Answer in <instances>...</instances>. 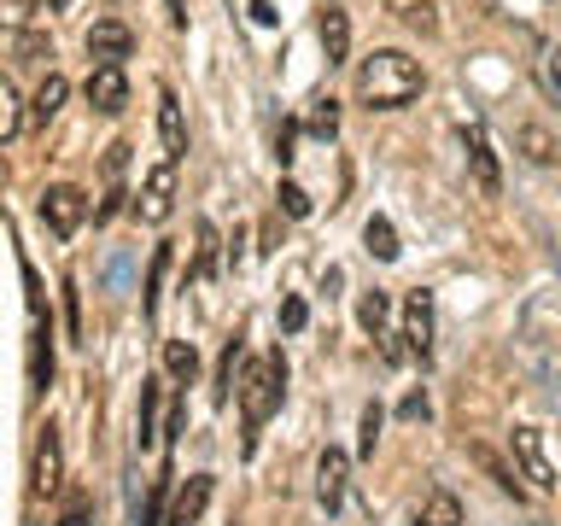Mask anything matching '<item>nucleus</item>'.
Here are the masks:
<instances>
[{"label": "nucleus", "instance_id": "nucleus-1", "mask_svg": "<svg viewBox=\"0 0 561 526\" xmlns=\"http://www.w3.org/2000/svg\"><path fill=\"white\" fill-rule=\"evenodd\" d=\"M421 88H427V70L398 47H380L357 65V100L368 112H398V105H410Z\"/></svg>", "mask_w": 561, "mask_h": 526}, {"label": "nucleus", "instance_id": "nucleus-2", "mask_svg": "<svg viewBox=\"0 0 561 526\" xmlns=\"http://www.w3.org/2000/svg\"><path fill=\"white\" fill-rule=\"evenodd\" d=\"M280 392H287V363H280V351L270 357H252L240 375V421H245V450L257 445L263 421L280 410Z\"/></svg>", "mask_w": 561, "mask_h": 526}, {"label": "nucleus", "instance_id": "nucleus-3", "mask_svg": "<svg viewBox=\"0 0 561 526\" xmlns=\"http://www.w3.org/2000/svg\"><path fill=\"white\" fill-rule=\"evenodd\" d=\"M170 210H175V158L152 164L140 193H135V217L140 222H170Z\"/></svg>", "mask_w": 561, "mask_h": 526}, {"label": "nucleus", "instance_id": "nucleus-4", "mask_svg": "<svg viewBox=\"0 0 561 526\" xmlns=\"http://www.w3.org/2000/svg\"><path fill=\"white\" fill-rule=\"evenodd\" d=\"M82 217H88V199H82V187H70V182H53L47 193H42V222L53 228L59 240H70L82 228Z\"/></svg>", "mask_w": 561, "mask_h": 526}, {"label": "nucleus", "instance_id": "nucleus-5", "mask_svg": "<svg viewBox=\"0 0 561 526\" xmlns=\"http://www.w3.org/2000/svg\"><path fill=\"white\" fill-rule=\"evenodd\" d=\"M508 450H515L520 473L538 491H556V462H550V450H543V433L538 427H515V433H508Z\"/></svg>", "mask_w": 561, "mask_h": 526}, {"label": "nucleus", "instance_id": "nucleus-6", "mask_svg": "<svg viewBox=\"0 0 561 526\" xmlns=\"http://www.w3.org/2000/svg\"><path fill=\"white\" fill-rule=\"evenodd\" d=\"M398 316H403V333H398L403 351H410V357H427V351H433V293L415 287L410 298H403Z\"/></svg>", "mask_w": 561, "mask_h": 526}, {"label": "nucleus", "instance_id": "nucleus-7", "mask_svg": "<svg viewBox=\"0 0 561 526\" xmlns=\"http://www.w3.org/2000/svg\"><path fill=\"white\" fill-rule=\"evenodd\" d=\"M135 53V30L123 24V18H100L94 30H88V59L94 65H123Z\"/></svg>", "mask_w": 561, "mask_h": 526}, {"label": "nucleus", "instance_id": "nucleus-8", "mask_svg": "<svg viewBox=\"0 0 561 526\" xmlns=\"http://www.w3.org/2000/svg\"><path fill=\"white\" fill-rule=\"evenodd\" d=\"M88 105H94L100 117H117L123 105H129V77H123V65H94L88 70Z\"/></svg>", "mask_w": 561, "mask_h": 526}, {"label": "nucleus", "instance_id": "nucleus-9", "mask_svg": "<svg viewBox=\"0 0 561 526\" xmlns=\"http://www.w3.org/2000/svg\"><path fill=\"white\" fill-rule=\"evenodd\" d=\"M345 480H351V456L340 445H328L322 456H316V503H322L328 515L345 503Z\"/></svg>", "mask_w": 561, "mask_h": 526}, {"label": "nucleus", "instance_id": "nucleus-10", "mask_svg": "<svg viewBox=\"0 0 561 526\" xmlns=\"http://www.w3.org/2000/svg\"><path fill=\"white\" fill-rule=\"evenodd\" d=\"M35 498H53V491L65 485V445H59V427H42L35 438Z\"/></svg>", "mask_w": 561, "mask_h": 526}, {"label": "nucleus", "instance_id": "nucleus-11", "mask_svg": "<svg viewBox=\"0 0 561 526\" xmlns=\"http://www.w3.org/2000/svg\"><path fill=\"white\" fill-rule=\"evenodd\" d=\"M210 491H217V480H210V473H193V480L170 498V526H199L205 508H210Z\"/></svg>", "mask_w": 561, "mask_h": 526}, {"label": "nucleus", "instance_id": "nucleus-12", "mask_svg": "<svg viewBox=\"0 0 561 526\" xmlns=\"http://www.w3.org/2000/svg\"><path fill=\"white\" fill-rule=\"evenodd\" d=\"M158 135H164V158H182L187 152V117H182L175 88H158Z\"/></svg>", "mask_w": 561, "mask_h": 526}, {"label": "nucleus", "instance_id": "nucleus-13", "mask_svg": "<svg viewBox=\"0 0 561 526\" xmlns=\"http://www.w3.org/2000/svg\"><path fill=\"white\" fill-rule=\"evenodd\" d=\"M316 35H322L328 65H345V59H351V18H345V7H322V18H316Z\"/></svg>", "mask_w": 561, "mask_h": 526}, {"label": "nucleus", "instance_id": "nucleus-14", "mask_svg": "<svg viewBox=\"0 0 561 526\" xmlns=\"http://www.w3.org/2000/svg\"><path fill=\"white\" fill-rule=\"evenodd\" d=\"M65 94H70V82L59 77V70H47V77H42V88L30 94V129H47V123L59 117Z\"/></svg>", "mask_w": 561, "mask_h": 526}, {"label": "nucleus", "instance_id": "nucleus-15", "mask_svg": "<svg viewBox=\"0 0 561 526\" xmlns=\"http://www.w3.org/2000/svg\"><path fill=\"white\" fill-rule=\"evenodd\" d=\"M164 375L175 386H193L199 380V345L193 340H164Z\"/></svg>", "mask_w": 561, "mask_h": 526}, {"label": "nucleus", "instance_id": "nucleus-16", "mask_svg": "<svg viewBox=\"0 0 561 526\" xmlns=\"http://www.w3.org/2000/svg\"><path fill=\"white\" fill-rule=\"evenodd\" d=\"M515 152H526L533 164H556V158H561V140H556L550 129H538V123H520V129H515Z\"/></svg>", "mask_w": 561, "mask_h": 526}, {"label": "nucleus", "instance_id": "nucleus-17", "mask_svg": "<svg viewBox=\"0 0 561 526\" xmlns=\"http://www.w3.org/2000/svg\"><path fill=\"white\" fill-rule=\"evenodd\" d=\"M468 158H473V182H480V193H497L503 175H497V152H491V140L473 129L468 135Z\"/></svg>", "mask_w": 561, "mask_h": 526}, {"label": "nucleus", "instance_id": "nucleus-18", "mask_svg": "<svg viewBox=\"0 0 561 526\" xmlns=\"http://www.w3.org/2000/svg\"><path fill=\"white\" fill-rule=\"evenodd\" d=\"M363 245H368V258H380V263H398V228L386 222V217H368V228H363Z\"/></svg>", "mask_w": 561, "mask_h": 526}, {"label": "nucleus", "instance_id": "nucleus-19", "mask_svg": "<svg viewBox=\"0 0 561 526\" xmlns=\"http://www.w3.org/2000/svg\"><path fill=\"white\" fill-rule=\"evenodd\" d=\"M193 235H199V245H193V281H210V275H217V245H222V235H217V222H199Z\"/></svg>", "mask_w": 561, "mask_h": 526}, {"label": "nucleus", "instance_id": "nucleus-20", "mask_svg": "<svg viewBox=\"0 0 561 526\" xmlns=\"http://www.w3.org/2000/svg\"><path fill=\"white\" fill-rule=\"evenodd\" d=\"M170 258H175V245L164 240V245H158V252H152V270H147V298H140V310H147V316H158V293H164Z\"/></svg>", "mask_w": 561, "mask_h": 526}, {"label": "nucleus", "instance_id": "nucleus-21", "mask_svg": "<svg viewBox=\"0 0 561 526\" xmlns=\"http://www.w3.org/2000/svg\"><path fill=\"white\" fill-rule=\"evenodd\" d=\"M30 380H35V392L53 380V345H47V322L35 316V345H30Z\"/></svg>", "mask_w": 561, "mask_h": 526}, {"label": "nucleus", "instance_id": "nucleus-22", "mask_svg": "<svg viewBox=\"0 0 561 526\" xmlns=\"http://www.w3.org/2000/svg\"><path fill=\"white\" fill-rule=\"evenodd\" d=\"M421 526H462V503H456L450 491H433V498L421 503Z\"/></svg>", "mask_w": 561, "mask_h": 526}, {"label": "nucleus", "instance_id": "nucleus-23", "mask_svg": "<svg viewBox=\"0 0 561 526\" xmlns=\"http://www.w3.org/2000/svg\"><path fill=\"white\" fill-rule=\"evenodd\" d=\"M386 316H392V298L386 293H363V305H357V322L375 333V340H386Z\"/></svg>", "mask_w": 561, "mask_h": 526}, {"label": "nucleus", "instance_id": "nucleus-24", "mask_svg": "<svg viewBox=\"0 0 561 526\" xmlns=\"http://www.w3.org/2000/svg\"><path fill=\"white\" fill-rule=\"evenodd\" d=\"M140 450L158 445V386H140V433H135Z\"/></svg>", "mask_w": 561, "mask_h": 526}, {"label": "nucleus", "instance_id": "nucleus-25", "mask_svg": "<svg viewBox=\"0 0 561 526\" xmlns=\"http://www.w3.org/2000/svg\"><path fill=\"white\" fill-rule=\"evenodd\" d=\"M12 53H18V65H35V59H53V42L35 30H12Z\"/></svg>", "mask_w": 561, "mask_h": 526}, {"label": "nucleus", "instance_id": "nucleus-26", "mask_svg": "<svg viewBox=\"0 0 561 526\" xmlns=\"http://www.w3.org/2000/svg\"><path fill=\"white\" fill-rule=\"evenodd\" d=\"M398 18H403L410 30H421V35H438V12H433V0H403Z\"/></svg>", "mask_w": 561, "mask_h": 526}, {"label": "nucleus", "instance_id": "nucleus-27", "mask_svg": "<svg viewBox=\"0 0 561 526\" xmlns=\"http://www.w3.org/2000/svg\"><path fill=\"white\" fill-rule=\"evenodd\" d=\"M234 363H240V340H228V351H222V368H217V392H210L217 403H228V398L240 392V386H234Z\"/></svg>", "mask_w": 561, "mask_h": 526}, {"label": "nucleus", "instance_id": "nucleus-28", "mask_svg": "<svg viewBox=\"0 0 561 526\" xmlns=\"http://www.w3.org/2000/svg\"><path fill=\"white\" fill-rule=\"evenodd\" d=\"M310 135H316V140H333V135H340V105H333V100H316Z\"/></svg>", "mask_w": 561, "mask_h": 526}, {"label": "nucleus", "instance_id": "nucleus-29", "mask_svg": "<svg viewBox=\"0 0 561 526\" xmlns=\"http://www.w3.org/2000/svg\"><path fill=\"white\" fill-rule=\"evenodd\" d=\"M275 199H280V210H287L293 222H298V217H310V193L298 187V182H280V193H275Z\"/></svg>", "mask_w": 561, "mask_h": 526}, {"label": "nucleus", "instance_id": "nucleus-30", "mask_svg": "<svg viewBox=\"0 0 561 526\" xmlns=\"http://www.w3.org/2000/svg\"><path fill=\"white\" fill-rule=\"evenodd\" d=\"M380 403H368V410H363V433H357V450L363 456H375V445H380Z\"/></svg>", "mask_w": 561, "mask_h": 526}, {"label": "nucleus", "instance_id": "nucleus-31", "mask_svg": "<svg viewBox=\"0 0 561 526\" xmlns=\"http://www.w3.org/2000/svg\"><path fill=\"white\" fill-rule=\"evenodd\" d=\"M305 322H310L305 298H287V305H280V328H287V333H298V328H305Z\"/></svg>", "mask_w": 561, "mask_h": 526}, {"label": "nucleus", "instance_id": "nucleus-32", "mask_svg": "<svg viewBox=\"0 0 561 526\" xmlns=\"http://www.w3.org/2000/svg\"><path fill=\"white\" fill-rule=\"evenodd\" d=\"M59 526H88V498H82V491H77V498H70V503H65Z\"/></svg>", "mask_w": 561, "mask_h": 526}, {"label": "nucleus", "instance_id": "nucleus-33", "mask_svg": "<svg viewBox=\"0 0 561 526\" xmlns=\"http://www.w3.org/2000/svg\"><path fill=\"white\" fill-rule=\"evenodd\" d=\"M158 515H164V485H152L147 508H140V526H158Z\"/></svg>", "mask_w": 561, "mask_h": 526}, {"label": "nucleus", "instance_id": "nucleus-34", "mask_svg": "<svg viewBox=\"0 0 561 526\" xmlns=\"http://www.w3.org/2000/svg\"><path fill=\"white\" fill-rule=\"evenodd\" d=\"M403 415H410V421H427V398H421V392L403 398Z\"/></svg>", "mask_w": 561, "mask_h": 526}, {"label": "nucleus", "instance_id": "nucleus-35", "mask_svg": "<svg viewBox=\"0 0 561 526\" xmlns=\"http://www.w3.org/2000/svg\"><path fill=\"white\" fill-rule=\"evenodd\" d=\"M164 12H170V24H175V30L187 24V0H164Z\"/></svg>", "mask_w": 561, "mask_h": 526}, {"label": "nucleus", "instance_id": "nucleus-36", "mask_svg": "<svg viewBox=\"0 0 561 526\" xmlns=\"http://www.w3.org/2000/svg\"><path fill=\"white\" fill-rule=\"evenodd\" d=\"M7 18H12L18 30H24V18H30V0H7Z\"/></svg>", "mask_w": 561, "mask_h": 526}, {"label": "nucleus", "instance_id": "nucleus-37", "mask_svg": "<svg viewBox=\"0 0 561 526\" xmlns=\"http://www.w3.org/2000/svg\"><path fill=\"white\" fill-rule=\"evenodd\" d=\"M252 18H257V24H275V18H280V12L270 7V0H252Z\"/></svg>", "mask_w": 561, "mask_h": 526}, {"label": "nucleus", "instance_id": "nucleus-38", "mask_svg": "<svg viewBox=\"0 0 561 526\" xmlns=\"http://www.w3.org/2000/svg\"><path fill=\"white\" fill-rule=\"evenodd\" d=\"M550 82H556V88H561V42H556V47H550Z\"/></svg>", "mask_w": 561, "mask_h": 526}, {"label": "nucleus", "instance_id": "nucleus-39", "mask_svg": "<svg viewBox=\"0 0 561 526\" xmlns=\"http://www.w3.org/2000/svg\"><path fill=\"white\" fill-rule=\"evenodd\" d=\"M42 7H47V12H70V0H42Z\"/></svg>", "mask_w": 561, "mask_h": 526}]
</instances>
